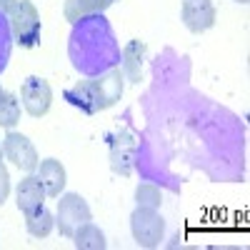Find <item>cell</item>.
Wrapping results in <instances>:
<instances>
[{"label":"cell","instance_id":"cell-12","mask_svg":"<svg viewBox=\"0 0 250 250\" xmlns=\"http://www.w3.org/2000/svg\"><path fill=\"white\" fill-rule=\"evenodd\" d=\"M123 73L118 68L113 70H105V73H100L95 75V85H98V93H100V103H103V110L115 105V103L120 100L123 95Z\"/></svg>","mask_w":250,"mask_h":250},{"label":"cell","instance_id":"cell-14","mask_svg":"<svg viewBox=\"0 0 250 250\" xmlns=\"http://www.w3.org/2000/svg\"><path fill=\"white\" fill-rule=\"evenodd\" d=\"M73 245H75L78 250H105V248H108V240H105V235H103L100 228L88 220L85 225H80L78 230H75Z\"/></svg>","mask_w":250,"mask_h":250},{"label":"cell","instance_id":"cell-17","mask_svg":"<svg viewBox=\"0 0 250 250\" xmlns=\"http://www.w3.org/2000/svg\"><path fill=\"white\" fill-rule=\"evenodd\" d=\"M135 203H138V208H150V210H158L160 203H163V195H160V190L153 183H140L135 188Z\"/></svg>","mask_w":250,"mask_h":250},{"label":"cell","instance_id":"cell-21","mask_svg":"<svg viewBox=\"0 0 250 250\" xmlns=\"http://www.w3.org/2000/svg\"><path fill=\"white\" fill-rule=\"evenodd\" d=\"M0 163H3V145H0Z\"/></svg>","mask_w":250,"mask_h":250},{"label":"cell","instance_id":"cell-24","mask_svg":"<svg viewBox=\"0 0 250 250\" xmlns=\"http://www.w3.org/2000/svg\"><path fill=\"white\" fill-rule=\"evenodd\" d=\"M108 3H110V5H113V3H115V0H108Z\"/></svg>","mask_w":250,"mask_h":250},{"label":"cell","instance_id":"cell-3","mask_svg":"<svg viewBox=\"0 0 250 250\" xmlns=\"http://www.w3.org/2000/svg\"><path fill=\"white\" fill-rule=\"evenodd\" d=\"M88 220H93V213L88 203L83 200L78 193H60V200H58V213H55V225L60 235L65 238H73L75 230L80 225H85Z\"/></svg>","mask_w":250,"mask_h":250},{"label":"cell","instance_id":"cell-19","mask_svg":"<svg viewBox=\"0 0 250 250\" xmlns=\"http://www.w3.org/2000/svg\"><path fill=\"white\" fill-rule=\"evenodd\" d=\"M8 193H10V173L3 163H0V205L8 200Z\"/></svg>","mask_w":250,"mask_h":250},{"label":"cell","instance_id":"cell-18","mask_svg":"<svg viewBox=\"0 0 250 250\" xmlns=\"http://www.w3.org/2000/svg\"><path fill=\"white\" fill-rule=\"evenodd\" d=\"M10 50H13V33H10V23L8 15L0 13V73L8 68L10 60Z\"/></svg>","mask_w":250,"mask_h":250},{"label":"cell","instance_id":"cell-22","mask_svg":"<svg viewBox=\"0 0 250 250\" xmlns=\"http://www.w3.org/2000/svg\"><path fill=\"white\" fill-rule=\"evenodd\" d=\"M238 3H243V5H248V3H250V0H238Z\"/></svg>","mask_w":250,"mask_h":250},{"label":"cell","instance_id":"cell-9","mask_svg":"<svg viewBox=\"0 0 250 250\" xmlns=\"http://www.w3.org/2000/svg\"><path fill=\"white\" fill-rule=\"evenodd\" d=\"M45 188L40 185V180H38V175H33V173H28L23 180H20V185H18V190H15V203H18V210L23 213L25 218L28 215H33V213H38L40 208L45 205Z\"/></svg>","mask_w":250,"mask_h":250},{"label":"cell","instance_id":"cell-15","mask_svg":"<svg viewBox=\"0 0 250 250\" xmlns=\"http://www.w3.org/2000/svg\"><path fill=\"white\" fill-rule=\"evenodd\" d=\"M25 225H28V233L33 238H48L50 230H53V225H55V215L43 205L38 213H33V215L25 218Z\"/></svg>","mask_w":250,"mask_h":250},{"label":"cell","instance_id":"cell-23","mask_svg":"<svg viewBox=\"0 0 250 250\" xmlns=\"http://www.w3.org/2000/svg\"><path fill=\"white\" fill-rule=\"evenodd\" d=\"M0 95H3V85H0Z\"/></svg>","mask_w":250,"mask_h":250},{"label":"cell","instance_id":"cell-13","mask_svg":"<svg viewBox=\"0 0 250 250\" xmlns=\"http://www.w3.org/2000/svg\"><path fill=\"white\" fill-rule=\"evenodd\" d=\"M110 3L108 0H65V8H62V15H65L68 23H78L83 18H90L98 15L103 10H108Z\"/></svg>","mask_w":250,"mask_h":250},{"label":"cell","instance_id":"cell-20","mask_svg":"<svg viewBox=\"0 0 250 250\" xmlns=\"http://www.w3.org/2000/svg\"><path fill=\"white\" fill-rule=\"evenodd\" d=\"M15 5V0H0V13H5L8 15V10Z\"/></svg>","mask_w":250,"mask_h":250},{"label":"cell","instance_id":"cell-5","mask_svg":"<svg viewBox=\"0 0 250 250\" xmlns=\"http://www.w3.org/2000/svg\"><path fill=\"white\" fill-rule=\"evenodd\" d=\"M3 155L23 173H35L38 170V163H40L38 150L23 133H15V130L5 133V138H3Z\"/></svg>","mask_w":250,"mask_h":250},{"label":"cell","instance_id":"cell-8","mask_svg":"<svg viewBox=\"0 0 250 250\" xmlns=\"http://www.w3.org/2000/svg\"><path fill=\"white\" fill-rule=\"evenodd\" d=\"M65 100L70 103L73 108L83 110L85 115H95L103 110V103H100V93L95 85V78H85V80H78L75 85H70L65 90Z\"/></svg>","mask_w":250,"mask_h":250},{"label":"cell","instance_id":"cell-2","mask_svg":"<svg viewBox=\"0 0 250 250\" xmlns=\"http://www.w3.org/2000/svg\"><path fill=\"white\" fill-rule=\"evenodd\" d=\"M8 23L13 40L20 48H35L40 43V13L30 0H15V5L8 10Z\"/></svg>","mask_w":250,"mask_h":250},{"label":"cell","instance_id":"cell-16","mask_svg":"<svg viewBox=\"0 0 250 250\" xmlns=\"http://www.w3.org/2000/svg\"><path fill=\"white\" fill-rule=\"evenodd\" d=\"M18 120H20V100L13 93L3 90V95H0V128L13 130Z\"/></svg>","mask_w":250,"mask_h":250},{"label":"cell","instance_id":"cell-7","mask_svg":"<svg viewBox=\"0 0 250 250\" xmlns=\"http://www.w3.org/2000/svg\"><path fill=\"white\" fill-rule=\"evenodd\" d=\"M180 20L190 33H205L215 25V5L213 0H185L180 8Z\"/></svg>","mask_w":250,"mask_h":250},{"label":"cell","instance_id":"cell-6","mask_svg":"<svg viewBox=\"0 0 250 250\" xmlns=\"http://www.w3.org/2000/svg\"><path fill=\"white\" fill-rule=\"evenodd\" d=\"M20 100H23V108L28 110V115L33 118H43L50 105H53V90H50V83L38 78V75H30L23 80L20 85Z\"/></svg>","mask_w":250,"mask_h":250},{"label":"cell","instance_id":"cell-1","mask_svg":"<svg viewBox=\"0 0 250 250\" xmlns=\"http://www.w3.org/2000/svg\"><path fill=\"white\" fill-rule=\"evenodd\" d=\"M68 53H70L75 70H80L83 75H90V78L105 73V70H113L120 62V48L115 43L113 28L103 18V13L78 20L75 30L70 35Z\"/></svg>","mask_w":250,"mask_h":250},{"label":"cell","instance_id":"cell-11","mask_svg":"<svg viewBox=\"0 0 250 250\" xmlns=\"http://www.w3.org/2000/svg\"><path fill=\"white\" fill-rule=\"evenodd\" d=\"M143 60H145V43L143 40H130L120 50V73L125 80L140 83L143 80Z\"/></svg>","mask_w":250,"mask_h":250},{"label":"cell","instance_id":"cell-10","mask_svg":"<svg viewBox=\"0 0 250 250\" xmlns=\"http://www.w3.org/2000/svg\"><path fill=\"white\" fill-rule=\"evenodd\" d=\"M38 180L45 188L48 198H60V193L65 190V183H68L65 165H62L60 160H55V158L40 160L38 163Z\"/></svg>","mask_w":250,"mask_h":250},{"label":"cell","instance_id":"cell-4","mask_svg":"<svg viewBox=\"0 0 250 250\" xmlns=\"http://www.w3.org/2000/svg\"><path fill=\"white\" fill-rule=\"evenodd\" d=\"M130 230H133V240L140 248H158L165 235V220L160 218L158 210L135 208L130 215Z\"/></svg>","mask_w":250,"mask_h":250}]
</instances>
